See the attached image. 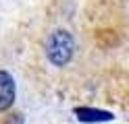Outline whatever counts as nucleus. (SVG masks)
Listing matches in <instances>:
<instances>
[{"mask_svg":"<svg viewBox=\"0 0 129 124\" xmlns=\"http://www.w3.org/2000/svg\"><path fill=\"white\" fill-rule=\"evenodd\" d=\"M75 54V41L73 35L64 29L52 31L46 39V56L54 66H67Z\"/></svg>","mask_w":129,"mask_h":124,"instance_id":"obj_1","label":"nucleus"},{"mask_svg":"<svg viewBox=\"0 0 129 124\" xmlns=\"http://www.w3.org/2000/svg\"><path fill=\"white\" fill-rule=\"evenodd\" d=\"M15 95H17L15 79L11 77V72L0 70V112H6L15 103Z\"/></svg>","mask_w":129,"mask_h":124,"instance_id":"obj_2","label":"nucleus"},{"mask_svg":"<svg viewBox=\"0 0 129 124\" xmlns=\"http://www.w3.org/2000/svg\"><path fill=\"white\" fill-rule=\"evenodd\" d=\"M73 114H75V118H77L79 122H87V124H100V122H112V120H115L112 112L96 110V107H87V105L75 107Z\"/></svg>","mask_w":129,"mask_h":124,"instance_id":"obj_3","label":"nucleus"},{"mask_svg":"<svg viewBox=\"0 0 129 124\" xmlns=\"http://www.w3.org/2000/svg\"><path fill=\"white\" fill-rule=\"evenodd\" d=\"M4 124H25V118H23L21 114H13V116H9V118H6Z\"/></svg>","mask_w":129,"mask_h":124,"instance_id":"obj_4","label":"nucleus"}]
</instances>
